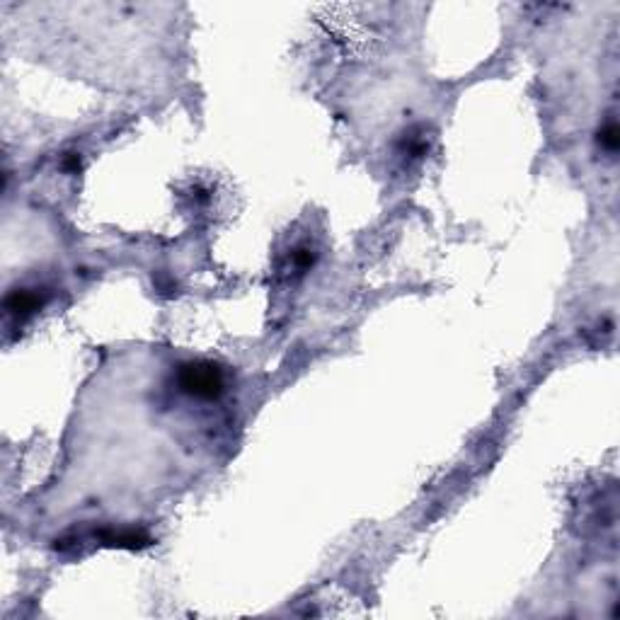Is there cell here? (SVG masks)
<instances>
[{"mask_svg":"<svg viewBox=\"0 0 620 620\" xmlns=\"http://www.w3.org/2000/svg\"><path fill=\"white\" fill-rule=\"evenodd\" d=\"M180 385L182 390L196 395V398H216L223 390V376H220L218 366L209 364V361H196V364L182 366Z\"/></svg>","mask_w":620,"mask_h":620,"instance_id":"obj_1","label":"cell"},{"mask_svg":"<svg viewBox=\"0 0 620 620\" xmlns=\"http://www.w3.org/2000/svg\"><path fill=\"white\" fill-rule=\"evenodd\" d=\"M601 146H604L606 150H615V148H618V128H615L613 122H610L608 126L601 131Z\"/></svg>","mask_w":620,"mask_h":620,"instance_id":"obj_3","label":"cell"},{"mask_svg":"<svg viewBox=\"0 0 620 620\" xmlns=\"http://www.w3.org/2000/svg\"><path fill=\"white\" fill-rule=\"evenodd\" d=\"M36 306H39V298H36L34 293H30V291H17V293H12V296L8 298V310L15 313V315L32 313V310H36Z\"/></svg>","mask_w":620,"mask_h":620,"instance_id":"obj_2","label":"cell"}]
</instances>
